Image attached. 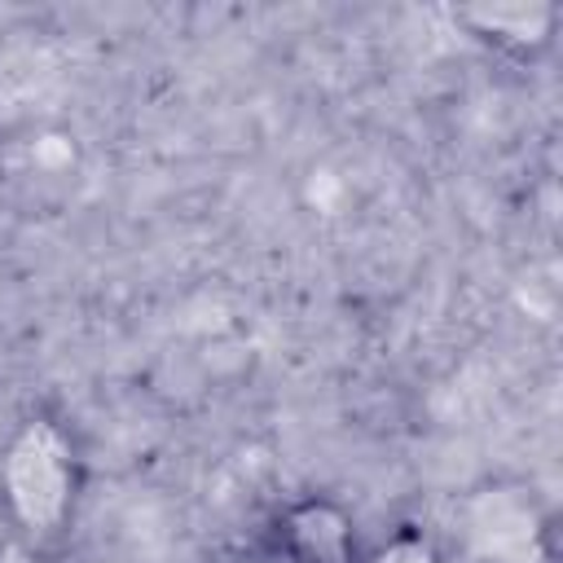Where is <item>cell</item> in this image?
I'll return each instance as SVG.
<instances>
[{
  "label": "cell",
  "mask_w": 563,
  "mask_h": 563,
  "mask_svg": "<svg viewBox=\"0 0 563 563\" xmlns=\"http://www.w3.org/2000/svg\"><path fill=\"white\" fill-rule=\"evenodd\" d=\"M0 484H4L13 515L26 528H35V532L57 528L70 510V497H75V462H70V449L57 435V427L31 422L9 444V457L0 466Z\"/></svg>",
  "instance_id": "1"
},
{
  "label": "cell",
  "mask_w": 563,
  "mask_h": 563,
  "mask_svg": "<svg viewBox=\"0 0 563 563\" xmlns=\"http://www.w3.org/2000/svg\"><path fill=\"white\" fill-rule=\"evenodd\" d=\"M277 550L286 563H352L347 515L330 501H303L286 510L277 528Z\"/></svg>",
  "instance_id": "2"
},
{
  "label": "cell",
  "mask_w": 563,
  "mask_h": 563,
  "mask_svg": "<svg viewBox=\"0 0 563 563\" xmlns=\"http://www.w3.org/2000/svg\"><path fill=\"white\" fill-rule=\"evenodd\" d=\"M462 26H471L475 35L515 48V53H532L554 35L559 9L545 0H506V4H466L453 13Z\"/></svg>",
  "instance_id": "3"
},
{
  "label": "cell",
  "mask_w": 563,
  "mask_h": 563,
  "mask_svg": "<svg viewBox=\"0 0 563 563\" xmlns=\"http://www.w3.org/2000/svg\"><path fill=\"white\" fill-rule=\"evenodd\" d=\"M374 563H435V554H431V545L422 537H396Z\"/></svg>",
  "instance_id": "4"
},
{
  "label": "cell",
  "mask_w": 563,
  "mask_h": 563,
  "mask_svg": "<svg viewBox=\"0 0 563 563\" xmlns=\"http://www.w3.org/2000/svg\"><path fill=\"white\" fill-rule=\"evenodd\" d=\"M0 563H40L26 545H18V541H9V545H0Z\"/></svg>",
  "instance_id": "5"
}]
</instances>
